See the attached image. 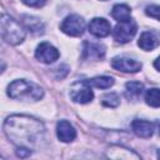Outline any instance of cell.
I'll list each match as a JSON object with an SVG mask.
<instances>
[{
  "label": "cell",
  "instance_id": "cell-1",
  "mask_svg": "<svg viewBox=\"0 0 160 160\" xmlns=\"http://www.w3.org/2000/svg\"><path fill=\"white\" fill-rule=\"evenodd\" d=\"M4 132L15 145L30 149L44 139L45 128L41 121L31 116L12 115L4 122Z\"/></svg>",
  "mask_w": 160,
  "mask_h": 160
},
{
  "label": "cell",
  "instance_id": "cell-2",
  "mask_svg": "<svg viewBox=\"0 0 160 160\" xmlns=\"http://www.w3.org/2000/svg\"><path fill=\"white\" fill-rule=\"evenodd\" d=\"M8 95L11 99L18 100H26V101H36L40 100L44 95L42 89L26 80H15L8 88Z\"/></svg>",
  "mask_w": 160,
  "mask_h": 160
},
{
  "label": "cell",
  "instance_id": "cell-3",
  "mask_svg": "<svg viewBox=\"0 0 160 160\" xmlns=\"http://www.w3.org/2000/svg\"><path fill=\"white\" fill-rule=\"evenodd\" d=\"M0 29L2 39L11 45H18L25 39V29L15 19L6 14L1 15Z\"/></svg>",
  "mask_w": 160,
  "mask_h": 160
},
{
  "label": "cell",
  "instance_id": "cell-4",
  "mask_svg": "<svg viewBox=\"0 0 160 160\" xmlns=\"http://www.w3.org/2000/svg\"><path fill=\"white\" fill-rule=\"evenodd\" d=\"M136 30H138V25L136 22L130 19L128 21H124V22H119L114 31H112V35H114V39L120 42V44H125V42H129L134 35L136 34Z\"/></svg>",
  "mask_w": 160,
  "mask_h": 160
},
{
  "label": "cell",
  "instance_id": "cell-5",
  "mask_svg": "<svg viewBox=\"0 0 160 160\" xmlns=\"http://www.w3.org/2000/svg\"><path fill=\"white\" fill-rule=\"evenodd\" d=\"M60 29L62 32H65L70 36H80V35H82V32L85 30V21L81 16L72 14V15L66 16L62 20Z\"/></svg>",
  "mask_w": 160,
  "mask_h": 160
},
{
  "label": "cell",
  "instance_id": "cell-6",
  "mask_svg": "<svg viewBox=\"0 0 160 160\" xmlns=\"http://www.w3.org/2000/svg\"><path fill=\"white\" fill-rule=\"evenodd\" d=\"M70 98L75 102L86 104L90 102L94 98V92L88 81H78L70 89Z\"/></svg>",
  "mask_w": 160,
  "mask_h": 160
},
{
  "label": "cell",
  "instance_id": "cell-7",
  "mask_svg": "<svg viewBox=\"0 0 160 160\" xmlns=\"http://www.w3.org/2000/svg\"><path fill=\"white\" fill-rule=\"evenodd\" d=\"M59 51L50 42H41L38 45L35 50V58L45 64H51L59 59Z\"/></svg>",
  "mask_w": 160,
  "mask_h": 160
},
{
  "label": "cell",
  "instance_id": "cell-8",
  "mask_svg": "<svg viewBox=\"0 0 160 160\" xmlns=\"http://www.w3.org/2000/svg\"><path fill=\"white\" fill-rule=\"evenodd\" d=\"M89 31L96 38H105L111 31V25L104 18H94L89 22Z\"/></svg>",
  "mask_w": 160,
  "mask_h": 160
},
{
  "label": "cell",
  "instance_id": "cell-9",
  "mask_svg": "<svg viewBox=\"0 0 160 160\" xmlns=\"http://www.w3.org/2000/svg\"><path fill=\"white\" fill-rule=\"evenodd\" d=\"M111 66L122 72H136L141 69V62L130 58H115L111 61Z\"/></svg>",
  "mask_w": 160,
  "mask_h": 160
},
{
  "label": "cell",
  "instance_id": "cell-10",
  "mask_svg": "<svg viewBox=\"0 0 160 160\" xmlns=\"http://www.w3.org/2000/svg\"><path fill=\"white\" fill-rule=\"evenodd\" d=\"M82 55L88 60H100L105 55V46L99 42L85 41L82 46Z\"/></svg>",
  "mask_w": 160,
  "mask_h": 160
},
{
  "label": "cell",
  "instance_id": "cell-11",
  "mask_svg": "<svg viewBox=\"0 0 160 160\" xmlns=\"http://www.w3.org/2000/svg\"><path fill=\"white\" fill-rule=\"evenodd\" d=\"M56 134H58L59 140H61L62 142H70L76 138V131L74 126L66 120H60L58 122Z\"/></svg>",
  "mask_w": 160,
  "mask_h": 160
},
{
  "label": "cell",
  "instance_id": "cell-12",
  "mask_svg": "<svg viewBox=\"0 0 160 160\" xmlns=\"http://www.w3.org/2000/svg\"><path fill=\"white\" fill-rule=\"evenodd\" d=\"M159 44H160V38L154 31H145V32H142L140 35V38H139V41H138V45L142 50H146V51L158 48Z\"/></svg>",
  "mask_w": 160,
  "mask_h": 160
},
{
  "label": "cell",
  "instance_id": "cell-13",
  "mask_svg": "<svg viewBox=\"0 0 160 160\" xmlns=\"http://www.w3.org/2000/svg\"><path fill=\"white\" fill-rule=\"evenodd\" d=\"M131 128H132V131L139 138H144V139L150 138L152 135V132H154V125L150 121H146V120L136 119V120L132 121Z\"/></svg>",
  "mask_w": 160,
  "mask_h": 160
},
{
  "label": "cell",
  "instance_id": "cell-14",
  "mask_svg": "<svg viewBox=\"0 0 160 160\" xmlns=\"http://www.w3.org/2000/svg\"><path fill=\"white\" fill-rule=\"evenodd\" d=\"M111 16L119 22H124V21H128L131 19V10L125 4H118L112 8Z\"/></svg>",
  "mask_w": 160,
  "mask_h": 160
},
{
  "label": "cell",
  "instance_id": "cell-15",
  "mask_svg": "<svg viewBox=\"0 0 160 160\" xmlns=\"http://www.w3.org/2000/svg\"><path fill=\"white\" fill-rule=\"evenodd\" d=\"M145 101L148 105L152 108H159L160 106V89H149L145 92Z\"/></svg>",
  "mask_w": 160,
  "mask_h": 160
},
{
  "label": "cell",
  "instance_id": "cell-16",
  "mask_svg": "<svg viewBox=\"0 0 160 160\" xmlns=\"http://www.w3.org/2000/svg\"><path fill=\"white\" fill-rule=\"evenodd\" d=\"M24 24H25V26H26L31 32H35V34H40V32H42V30H44L42 22H41L39 19L32 18V16H24Z\"/></svg>",
  "mask_w": 160,
  "mask_h": 160
},
{
  "label": "cell",
  "instance_id": "cell-17",
  "mask_svg": "<svg viewBox=\"0 0 160 160\" xmlns=\"http://www.w3.org/2000/svg\"><path fill=\"white\" fill-rule=\"evenodd\" d=\"M88 82L98 89H108L114 84V79L110 76H96L91 80H88Z\"/></svg>",
  "mask_w": 160,
  "mask_h": 160
},
{
  "label": "cell",
  "instance_id": "cell-18",
  "mask_svg": "<svg viewBox=\"0 0 160 160\" xmlns=\"http://www.w3.org/2000/svg\"><path fill=\"white\" fill-rule=\"evenodd\" d=\"M125 88H126V96L136 99L142 92L144 85L139 81H129V82H126Z\"/></svg>",
  "mask_w": 160,
  "mask_h": 160
},
{
  "label": "cell",
  "instance_id": "cell-19",
  "mask_svg": "<svg viewBox=\"0 0 160 160\" xmlns=\"http://www.w3.org/2000/svg\"><path fill=\"white\" fill-rule=\"evenodd\" d=\"M101 102H102L104 106L116 108L120 104V99H119L118 94H115V92H108V94H105V95L101 96Z\"/></svg>",
  "mask_w": 160,
  "mask_h": 160
},
{
  "label": "cell",
  "instance_id": "cell-20",
  "mask_svg": "<svg viewBox=\"0 0 160 160\" xmlns=\"http://www.w3.org/2000/svg\"><path fill=\"white\" fill-rule=\"evenodd\" d=\"M145 12L150 18H154L156 20H160V5H149V6H146Z\"/></svg>",
  "mask_w": 160,
  "mask_h": 160
},
{
  "label": "cell",
  "instance_id": "cell-21",
  "mask_svg": "<svg viewBox=\"0 0 160 160\" xmlns=\"http://www.w3.org/2000/svg\"><path fill=\"white\" fill-rule=\"evenodd\" d=\"M25 5L31 6V8H41L45 5L46 0H21Z\"/></svg>",
  "mask_w": 160,
  "mask_h": 160
},
{
  "label": "cell",
  "instance_id": "cell-22",
  "mask_svg": "<svg viewBox=\"0 0 160 160\" xmlns=\"http://www.w3.org/2000/svg\"><path fill=\"white\" fill-rule=\"evenodd\" d=\"M31 154V149L26 148V146H18V150H16V155L20 156V158H26Z\"/></svg>",
  "mask_w": 160,
  "mask_h": 160
},
{
  "label": "cell",
  "instance_id": "cell-23",
  "mask_svg": "<svg viewBox=\"0 0 160 160\" xmlns=\"http://www.w3.org/2000/svg\"><path fill=\"white\" fill-rule=\"evenodd\" d=\"M154 66H155V68H156V69L160 71V56H159V58L155 60V62H154Z\"/></svg>",
  "mask_w": 160,
  "mask_h": 160
},
{
  "label": "cell",
  "instance_id": "cell-24",
  "mask_svg": "<svg viewBox=\"0 0 160 160\" xmlns=\"http://www.w3.org/2000/svg\"><path fill=\"white\" fill-rule=\"evenodd\" d=\"M158 130H159V134H160V122H159V125H158Z\"/></svg>",
  "mask_w": 160,
  "mask_h": 160
},
{
  "label": "cell",
  "instance_id": "cell-25",
  "mask_svg": "<svg viewBox=\"0 0 160 160\" xmlns=\"http://www.w3.org/2000/svg\"><path fill=\"white\" fill-rule=\"evenodd\" d=\"M158 158H160V150L158 151Z\"/></svg>",
  "mask_w": 160,
  "mask_h": 160
},
{
  "label": "cell",
  "instance_id": "cell-26",
  "mask_svg": "<svg viewBox=\"0 0 160 160\" xmlns=\"http://www.w3.org/2000/svg\"><path fill=\"white\" fill-rule=\"evenodd\" d=\"M102 1H106V0H102Z\"/></svg>",
  "mask_w": 160,
  "mask_h": 160
}]
</instances>
